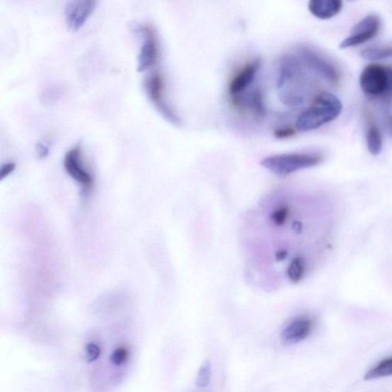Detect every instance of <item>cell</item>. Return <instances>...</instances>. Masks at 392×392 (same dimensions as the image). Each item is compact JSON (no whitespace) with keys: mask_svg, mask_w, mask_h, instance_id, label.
<instances>
[{"mask_svg":"<svg viewBox=\"0 0 392 392\" xmlns=\"http://www.w3.org/2000/svg\"><path fill=\"white\" fill-rule=\"evenodd\" d=\"M98 0H69L65 6V21L69 29L79 31L95 12Z\"/></svg>","mask_w":392,"mask_h":392,"instance_id":"6","label":"cell"},{"mask_svg":"<svg viewBox=\"0 0 392 392\" xmlns=\"http://www.w3.org/2000/svg\"><path fill=\"white\" fill-rule=\"evenodd\" d=\"M359 81L361 88L367 96L386 98L392 96V68L370 64L363 69Z\"/></svg>","mask_w":392,"mask_h":392,"instance_id":"3","label":"cell"},{"mask_svg":"<svg viewBox=\"0 0 392 392\" xmlns=\"http://www.w3.org/2000/svg\"><path fill=\"white\" fill-rule=\"evenodd\" d=\"M144 43L138 56L137 70L144 72L154 67L158 58V47L156 34L151 26L141 27Z\"/></svg>","mask_w":392,"mask_h":392,"instance_id":"8","label":"cell"},{"mask_svg":"<svg viewBox=\"0 0 392 392\" xmlns=\"http://www.w3.org/2000/svg\"><path fill=\"white\" fill-rule=\"evenodd\" d=\"M320 156L306 154H286L266 157L260 165L278 175H287L313 167L321 163Z\"/></svg>","mask_w":392,"mask_h":392,"instance_id":"2","label":"cell"},{"mask_svg":"<svg viewBox=\"0 0 392 392\" xmlns=\"http://www.w3.org/2000/svg\"><path fill=\"white\" fill-rule=\"evenodd\" d=\"M86 359L88 362L96 361L100 356V349L95 343H89L86 348Z\"/></svg>","mask_w":392,"mask_h":392,"instance_id":"21","label":"cell"},{"mask_svg":"<svg viewBox=\"0 0 392 392\" xmlns=\"http://www.w3.org/2000/svg\"><path fill=\"white\" fill-rule=\"evenodd\" d=\"M211 376L210 362L204 361L199 370L197 379H196V386L202 388L207 387L210 382Z\"/></svg>","mask_w":392,"mask_h":392,"instance_id":"18","label":"cell"},{"mask_svg":"<svg viewBox=\"0 0 392 392\" xmlns=\"http://www.w3.org/2000/svg\"><path fill=\"white\" fill-rule=\"evenodd\" d=\"M313 321L301 316L294 321L282 331V339L287 344L301 342L309 337L313 330Z\"/></svg>","mask_w":392,"mask_h":392,"instance_id":"11","label":"cell"},{"mask_svg":"<svg viewBox=\"0 0 392 392\" xmlns=\"http://www.w3.org/2000/svg\"><path fill=\"white\" fill-rule=\"evenodd\" d=\"M392 376V357L380 362L377 366L367 372L366 380L377 379Z\"/></svg>","mask_w":392,"mask_h":392,"instance_id":"15","label":"cell"},{"mask_svg":"<svg viewBox=\"0 0 392 392\" xmlns=\"http://www.w3.org/2000/svg\"><path fill=\"white\" fill-rule=\"evenodd\" d=\"M296 134V130L291 127L279 128L275 130V136L277 139L293 137Z\"/></svg>","mask_w":392,"mask_h":392,"instance_id":"22","label":"cell"},{"mask_svg":"<svg viewBox=\"0 0 392 392\" xmlns=\"http://www.w3.org/2000/svg\"><path fill=\"white\" fill-rule=\"evenodd\" d=\"M36 153H37V155H38V156L40 158H43L48 156L49 149H48L47 146H45L43 144L39 143L36 146Z\"/></svg>","mask_w":392,"mask_h":392,"instance_id":"24","label":"cell"},{"mask_svg":"<svg viewBox=\"0 0 392 392\" xmlns=\"http://www.w3.org/2000/svg\"><path fill=\"white\" fill-rule=\"evenodd\" d=\"M341 101L330 93L323 92L317 96L311 107L299 116L296 122L299 132H306L331 122L341 113Z\"/></svg>","mask_w":392,"mask_h":392,"instance_id":"1","label":"cell"},{"mask_svg":"<svg viewBox=\"0 0 392 392\" xmlns=\"http://www.w3.org/2000/svg\"><path fill=\"white\" fill-rule=\"evenodd\" d=\"M380 29L379 18L370 15L354 25L348 38L340 45V49L354 47L374 38Z\"/></svg>","mask_w":392,"mask_h":392,"instance_id":"7","label":"cell"},{"mask_svg":"<svg viewBox=\"0 0 392 392\" xmlns=\"http://www.w3.org/2000/svg\"><path fill=\"white\" fill-rule=\"evenodd\" d=\"M65 171L71 178L82 186L86 193L91 190L94 178L83 164L81 149L76 146L67 152L64 158Z\"/></svg>","mask_w":392,"mask_h":392,"instance_id":"5","label":"cell"},{"mask_svg":"<svg viewBox=\"0 0 392 392\" xmlns=\"http://www.w3.org/2000/svg\"><path fill=\"white\" fill-rule=\"evenodd\" d=\"M16 165L15 163L11 162L5 163L0 170V180H3L6 177L11 175L16 170Z\"/></svg>","mask_w":392,"mask_h":392,"instance_id":"23","label":"cell"},{"mask_svg":"<svg viewBox=\"0 0 392 392\" xmlns=\"http://www.w3.org/2000/svg\"><path fill=\"white\" fill-rule=\"evenodd\" d=\"M302 58L311 68L331 82L338 81V73L332 65L309 50H303Z\"/></svg>","mask_w":392,"mask_h":392,"instance_id":"12","label":"cell"},{"mask_svg":"<svg viewBox=\"0 0 392 392\" xmlns=\"http://www.w3.org/2000/svg\"><path fill=\"white\" fill-rule=\"evenodd\" d=\"M146 95L158 112L165 119L175 126H180L181 121L173 109L164 100V79L161 74L155 73L146 78L144 83Z\"/></svg>","mask_w":392,"mask_h":392,"instance_id":"4","label":"cell"},{"mask_svg":"<svg viewBox=\"0 0 392 392\" xmlns=\"http://www.w3.org/2000/svg\"><path fill=\"white\" fill-rule=\"evenodd\" d=\"M305 273V264L301 257L294 258L287 269V276L294 283L301 282Z\"/></svg>","mask_w":392,"mask_h":392,"instance_id":"16","label":"cell"},{"mask_svg":"<svg viewBox=\"0 0 392 392\" xmlns=\"http://www.w3.org/2000/svg\"><path fill=\"white\" fill-rule=\"evenodd\" d=\"M361 56L368 61L384 60L392 57V46L381 49H367L361 52Z\"/></svg>","mask_w":392,"mask_h":392,"instance_id":"17","label":"cell"},{"mask_svg":"<svg viewBox=\"0 0 392 392\" xmlns=\"http://www.w3.org/2000/svg\"><path fill=\"white\" fill-rule=\"evenodd\" d=\"M128 359V351L124 347L116 349L110 357L111 362L119 367L123 365Z\"/></svg>","mask_w":392,"mask_h":392,"instance_id":"20","label":"cell"},{"mask_svg":"<svg viewBox=\"0 0 392 392\" xmlns=\"http://www.w3.org/2000/svg\"><path fill=\"white\" fill-rule=\"evenodd\" d=\"M369 151L372 154L379 155L382 149V138L380 130L375 125H370L367 135Z\"/></svg>","mask_w":392,"mask_h":392,"instance_id":"14","label":"cell"},{"mask_svg":"<svg viewBox=\"0 0 392 392\" xmlns=\"http://www.w3.org/2000/svg\"><path fill=\"white\" fill-rule=\"evenodd\" d=\"M309 11L321 20H329L337 16L342 6V0H310Z\"/></svg>","mask_w":392,"mask_h":392,"instance_id":"13","label":"cell"},{"mask_svg":"<svg viewBox=\"0 0 392 392\" xmlns=\"http://www.w3.org/2000/svg\"><path fill=\"white\" fill-rule=\"evenodd\" d=\"M289 212H290V209L284 204L274 212L270 219L277 226H282L287 221Z\"/></svg>","mask_w":392,"mask_h":392,"instance_id":"19","label":"cell"},{"mask_svg":"<svg viewBox=\"0 0 392 392\" xmlns=\"http://www.w3.org/2000/svg\"><path fill=\"white\" fill-rule=\"evenodd\" d=\"M260 67V61L254 59L246 64L231 79L229 91L231 96L241 94L253 82Z\"/></svg>","mask_w":392,"mask_h":392,"instance_id":"9","label":"cell"},{"mask_svg":"<svg viewBox=\"0 0 392 392\" xmlns=\"http://www.w3.org/2000/svg\"><path fill=\"white\" fill-rule=\"evenodd\" d=\"M232 102L240 110H249L255 117H263L266 114L264 95L259 88H255L246 96L239 94L232 96Z\"/></svg>","mask_w":392,"mask_h":392,"instance_id":"10","label":"cell"}]
</instances>
